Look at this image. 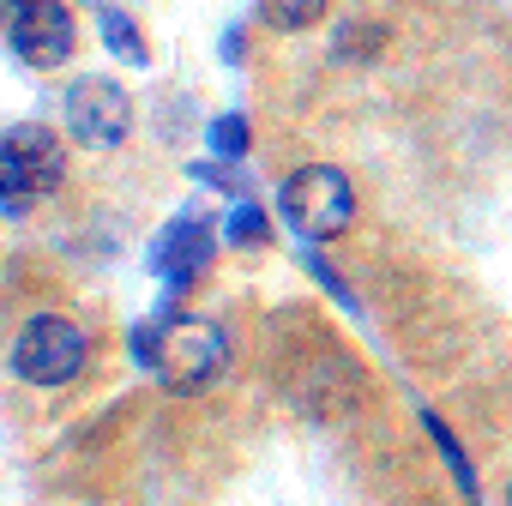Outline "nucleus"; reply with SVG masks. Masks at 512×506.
<instances>
[{
    "mask_svg": "<svg viewBox=\"0 0 512 506\" xmlns=\"http://www.w3.org/2000/svg\"><path fill=\"white\" fill-rule=\"evenodd\" d=\"M13 368L31 386H67L85 368V332L61 314H37L13 344Z\"/></svg>",
    "mask_w": 512,
    "mask_h": 506,
    "instance_id": "nucleus-3",
    "label": "nucleus"
},
{
    "mask_svg": "<svg viewBox=\"0 0 512 506\" xmlns=\"http://www.w3.org/2000/svg\"><path fill=\"white\" fill-rule=\"evenodd\" d=\"M127 121H133V109H127L121 85H109V79H79V85L67 91V133H73L79 145L109 151V145L127 139Z\"/></svg>",
    "mask_w": 512,
    "mask_h": 506,
    "instance_id": "nucleus-4",
    "label": "nucleus"
},
{
    "mask_svg": "<svg viewBox=\"0 0 512 506\" xmlns=\"http://www.w3.org/2000/svg\"><path fill=\"white\" fill-rule=\"evenodd\" d=\"M229 235H241L247 247H253V241H266V217L253 211V205H241V211H235V223H229Z\"/></svg>",
    "mask_w": 512,
    "mask_h": 506,
    "instance_id": "nucleus-12",
    "label": "nucleus"
},
{
    "mask_svg": "<svg viewBox=\"0 0 512 506\" xmlns=\"http://www.w3.org/2000/svg\"><path fill=\"white\" fill-rule=\"evenodd\" d=\"M0 145H7V157H13V169H19V181H25L31 199H43V193L61 187V175H67V151L55 145L49 127H13Z\"/></svg>",
    "mask_w": 512,
    "mask_h": 506,
    "instance_id": "nucleus-6",
    "label": "nucleus"
},
{
    "mask_svg": "<svg viewBox=\"0 0 512 506\" xmlns=\"http://www.w3.org/2000/svg\"><path fill=\"white\" fill-rule=\"evenodd\" d=\"M103 37L115 43V55H127V61H145V49H139V31H133L121 13H103Z\"/></svg>",
    "mask_w": 512,
    "mask_h": 506,
    "instance_id": "nucleus-10",
    "label": "nucleus"
},
{
    "mask_svg": "<svg viewBox=\"0 0 512 506\" xmlns=\"http://www.w3.org/2000/svg\"><path fill=\"white\" fill-rule=\"evenodd\" d=\"M157 266H163V278H169L175 290H187V284L211 266V223H205V217H181V223L163 235V247H157Z\"/></svg>",
    "mask_w": 512,
    "mask_h": 506,
    "instance_id": "nucleus-7",
    "label": "nucleus"
},
{
    "mask_svg": "<svg viewBox=\"0 0 512 506\" xmlns=\"http://www.w3.org/2000/svg\"><path fill=\"white\" fill-rule=\"evenodd\" d=\"M25 205H31V193H25V181H19L7 145H0V211H25Z\"/></svg>",
    "mask_w": 512,
    "mask_h": 506,
    "instance_id": "nucleus-9",
    "label": "nucleus"
},
{
    "mask_svg": "<svg viewBox=\"0 0 512 506\" xmlns=\"http://www.w3.org/2000/svg\"><path fill=\"white\" fill-rule=\"evenodd\" d=\"M211 145H217L223 157H241V151H247V121H241V115L217 121V127H211Z\"/></svg>",
    "mask_w": 512,
    "mask_h": 506,
    "instance_id": "nucleus-11",
    "label": "nucleus"
},
{
    "mask_svg": "<svg viewBox=\"0 0 512 506\" xmlns=\"http://www.w3.org/2000/svg\"><path fill=\"white\" fill-rule=\"evenodd\" d=\"M260 19L272 31H308L314 19H326V0H260Z\"/></svg>",
    "mask_w": 512,
    "mask_h": 506,
    "instance_id": "nucleus-8",
    "label": "nucleus"
},
{
    "mask_svg": "<svg viewBox=\"0 0 512 506\" xmlns=\"http://www.w3.org/2000/svg\"><path fill=\"white\" fill-rule=\"evenodd\" d=\"M278 205H284V223H290L296 235H308V241H338V235L350 229V217H356V187H350L344 169L308 163V169H296V175L284 181Z\"/></svg>",
    "mask_w": 512,
    "mask_h": 506,
    "instance_id": "nucleus-2",
    "label": "nucleus"
},
{
    "mask_svg": "<svg viewBox=\"0 0 512 506\" xmlns=\"http://www.w3.org/2000/svg\"><path fill=\"white\" fill-rule=\"evenodd\" d=\"M25 7H31V0H0V25H13V19H19Z\"/></svg>",
    "mask_w": 512,
    "mask_h": 506,
    "instance_id": "nucleus-13",
    "label": "nucleus"
},
{
    "mask_svg": "<svg viewBox=\"0 0 512 506\" xmlns=\"http://www.w3.org/2000/svg\"><path fill=\"white\" fill-rule=\"evenodd\" d=\"M133 356L163 380V392L193 398L229 368V338H223V326L181 314V320H169L157 332H133Z\"/></svg>",
    "mask_w": 512,
    "mask_h": 506,
    "instance_id": "nucleus-1",
    "label": "nucleus"
},
{
    "mask_svg": "<svg viewBox=\"0 0 512 506\" xmlns=\"http://www.w3.org/2000/svg\"><path fill=\"white\" fill-rule=\"evenodd\" d=\"M7 37H13L19 61H25V67H37V73L61 67V61L73 55V19H67L61 0H31V7L7 25Z\"/></svg>",
    "mask_w": 512,
    "mask_h": 506,
    "instance_id": "nucleus-5",
    "label": "nucleus"
}]
</instances>
